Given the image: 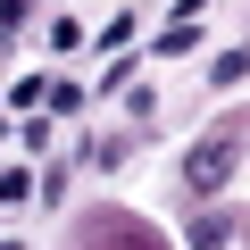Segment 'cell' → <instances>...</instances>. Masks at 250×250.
<instances>
[{
    "instance_id": "obj_5",
    "label": "cell",
    "mask_w": 250,
    "mask_h": 250,
    "mask_svg": "<svg viewBox=\"0 0 250 250\" xmlns=\"http://www.w3.org/2000/svg\"><path fill=\"white\" fill-rule=\"evenodd\" d=\"M184 50H200V25H192V17H175V25L159 34V59H184Z\"/></svg>"
},
{
    "instance_id": "obj_7",
    "label": "cell",
    "mask_w": 250,
    "mask_h": 250,
    "mask_svg": "<svg viewBox=\"0 0 250 250\" xmlns=\"http://www.w3.org/2000/svg\"><path fill=\"white\" fill-rule=\"evenodd\" d=\"M9 100H17V108H42V100H50V83H42V75H17V83H9Z\"/></svg>"
},
{
    "instance_id": "obj_3",
    "label": "cell",
    "mask_w": 250,
    "mask_h": 250,
    "mask_svg": "<svg viewBox=\"0 0 250 250\" xmlns=\"http://www.w3.org/2000/svg\"><path fill=\"white\" fill-rule=\"evenodd\" d=\"M250 217H233V208H208V217H192V233H184V250H225L233 233H242Z\"/></svg>"
},
{
    "instance_id": "obj_1",
    "label": "cell",
    "mask_w": 250,
    "mask_h": 250,
    "mask_svg": "<svg viewBox=\"0 0 250 250\" xmlns=\"http://www.w3.org/2000/svg\"><path fill=\"white\" fill-rule=\"evenodd\" d=\"M67 250H175V242L150 217H134V208H83L67 225Z\"/></svg>"
},
{
    "instance_id": "obj_9",
    "label": "cell",
    "mask_w": 250,
    "mask_h": 250,
    "mask_svg": "<svg viewBox=\"0 0 250 250\" xmlns=\"http://www.w3.org/2000/svg\"><path fill=\"white\" fill-rule=\"evenodd\" d=\"M0 250H17V242H0Z\"/></svg>"
},
{
    "instance_id": "obj_8",
    "label": "cell",
    "mask_w": 250,
    "mask_h": 250,
    "mask_svg": "<svg viewBox=\"0 0 250 250\" xmlns=\"http://www.w3.org/2000/svg\"><path fill=\"white\" fill-rule=\"evenodd\" d=\"M25 25V0H0V34H17Z\"/></svg>"
},
{
    "instance_id": "obj_2",
    "label": "cell",
    "mask_w": 250,
    "mask_h": 250,
    "mask_svg": "<svg viewBox=\"0 0 250 250\" xmlns=\"http://www.w3.org/2000/svg\"><path fill=\"white\" fill-rule=\"evenodd\" d=\"M233 167H242V125H217V134H200L184 150V192L192 200H217L233 184Z\"/></svg>"
},
{
    "instance_id": "obj_4",
    "label": "cell",
    "mask_w": 250,
    "mask_h": 250,
    "mask_svg": "<svg viewBox=\"0 0 250 250\" xmlns=\"http://www.w3.org/2000/svg\"><path fill=\"white\" fill-rule=\"evenodd\" d=\"M242 75H250V50H217V59H208V83H217V92H233Z\"/></svg>"
},
{
    "instance_id": "obj_6",
    "label": "cell",
    "mask_w": 250,
    "mask_h": 250,
    "mask_svg": "<svg viewBox=\"0 0 250 250\" xmlns=\"http://www.w3.org/2000/svg\"><path fill=\"white\" fill-rule=\"evenodd\" d=\"M25 192H34V175H25V167H0V208H17Z\"/></svg>"
}]
</instances>
